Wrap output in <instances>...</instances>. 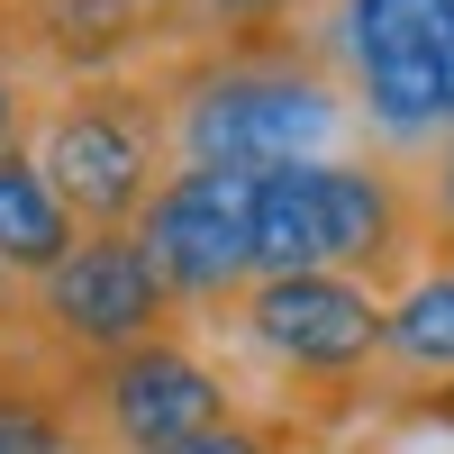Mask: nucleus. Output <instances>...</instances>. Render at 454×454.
Returning a JSON list of instances; mask_svg holds the SVG:
<instances>
[{
	"label": "nucleus",
	"mask_w": 454,
	"mask_h": 454,
	"mask_svg": "<svg viewBox=\"0 0 454 454\" xmlns=\"http://www.w3.org/2000/svg\"><path fill=\"white\" fill-rule=\"evenodd\" d=\"M173 100V164H309L336 155L355 100L336 55L282 46L273 27H218V46L164 82Z\"/></svg>",
	"instance_id": "obj_1"
},
{
	"label": "nucleus",
	"mask_w": 454,
	"mask_h": 454,
	"mask_svg": "<svg viewBox=\"0 0 454 454\" xmlns=\"http://www.w3.org/2000/svg\"><path fill=\"white\" fill-rule=\"evenodd\" d=\"M427 254L409 173L372 155H309L254 173V273H355L391 291Z\"/></svg>",
	"instance_id": "obj_2"
},
{
	"label": "nucleus",
	"mask_w": 454,
	"mask_h": 454,
	"mask_svg": "<svg viewBox=\"0 0 454 454\" xmlns=\"http://www.w3.org/2000/svg\"><path fill=\"white\" fill-rule=\"evenodd\" d=\"M209 327L254 372H273V409L291 419H336V400L372 391L382 364V291L355 273H254L237 300H218Z\"/></svg>",
	"instance_id": "obj_3"
},
{
	"label": "nucleus",
	"mask_w": 454,
	"mask_h": 454,
	"mask_svg": "<svg viewBox=\"0 0 454 454\" xmlns=\"http://www.w3.org/2000/svg\"><path fill=\"white\" fill-rule=\"evenodd\" d=\"M27 155L82 227H137L173 173V100L137 73H73L27 119Z\"/></svg>",
	"instance_id": "obj_4"
},
{
	"label": "nucleus",
	"mask_w": 454,
	"mask_h": 454,
	"mask_svg": "<svg viewBox=\"0 0 454 454\" xmlns=\"http://www.w3.org/2000/svg\"><path fill=\"white\" fill-rule=\"evenodd\" d=\"M327 55L391 145H436L454 128V0H336Z\"/></svg>",
	"instance_id": "obj_5"
},
{
	"label": "nucleus",
	"mask_w": 454,
	"mask_h": 454,
	"mask_svg": "<svg viewBox=\"0 0 454 454\" xmlns=\"http://www.w3.org/2000/svg\"><path fill=\"white\" fill-rule=\"evenodd\" d=\"M27 309H36V336H46L73 372L182 327V300L164 291L155 254L137 246V227H82V246L27 291Z\"/></svg>",
	"instance_id": "obj_6"
},
{
	"label": "nucleus",
	"mask_w": 454,
	"mask_h": 454,
	"mask_svg": "<svg viewBox=\"0 0 454 454\" xmlns=\"http://www.w3.org/2000/svg\"><path fill=\"white\" fill-rule=\"evenodd\" d=\"M82 419H91L100 454H145V445L246 419V391L209 346H192L173 327V336H145V346L109 355V364H82Z\"/></svg>",
	"instance_id": "obj_7"
},
{
	"label": "nucleus",
	"mask_w": 454,
	"mask_h": 454,
	"mask_svg": "<svg viewBox=\"0 0 454 454\" xmlns=\"http://www.w3.org/2000/svg\"><path fill=\"white\" fill-rule=\"evenodd\" d=\"M254 173L246 164H173L164 192L145 200L137 246L155 254V273L182 300V318L192 309L209 318L218 300H237L254 282Z\"/></svg>",
	"instance_id": "obj_8"
},
{
	"label": "nucleus",
	"mask_w": 454,
	"mask_h": 454,
	"mask_svg": "<svg viewBox=\"0 0 454 454\" xmlns=\"http://www.w3.org/2000/svg\"><path fill=\"white\" fill-rule=\"evenodd\" d=\"M372 391L382 400L454 391V246H427L382 291V364H372Z\"/></svg>",
	"instance_id": "obj_9"
},
{
	"label": "nucleus",
	"mask_w": 454,
	"mask_h": 454,
	"mask_svg": "<svg viewBox=\"0 0 454 454\" xmlns=\"http://www.w3.org/2000/svg\"><path fill=\"white\" fill-rule=\"evenodd\" d=\"M0 454H100L82 419V372L46 336L0 346Z\"/></svg>",
	"instance_id": "obj_10"
},
{
	"label": "nucleus",
	"mask_w": 454,
	"mask_h": 454,
	"mask_svg": "<svg viewBox=\"0 0 454 454\" xmlns=\"http://www.w3.org/2000/svg\"><path fill=\"white\" fill-rule=\"evenodd\" d=\"M73 246H82V218L64 209V192L46 182V164L27 155V137L0 145V273L36 291Z\"/></svg>",
	"instance_id": "obj_11"
},
{
	"label": "nucleus",
	"mask_w": 454,
	"mask_h": 454,
	"mask_svg": "<svg viewBox=\"0 0 454 454\" xmlns=\"http://www.w3.org/2000/svg\"><path fill=\"white\" fill-rule=\"evenodd\" d=\"M318 445H327L318 419H291V409H246V419H227V427L145 445V454H318Z\"/></svg>",
	"instance_id": "obj_12"
},
{
	"label": "nucleus",
	"mask_w": 454,
	"mask_h": 454,
	"mask_svg": "<svg viewBox=\"0 0 454 454\" xmlns=\"http://www.w3.org/2000/svg\"><path fill=\"white\" fill-rule=\"evenodd\" d=\"M409 192H419V227H427V246H454V128L427 145V164L409 173Z\"/></svg>",
	"instance_id": "obj_13"
},
{
	"label": "nucleus",
	"mask_w": 454,
	"mask_h": 454,
	"mask_svg": "<svg viewBox=\"0 0 454 454\" xmlns=\"http://www.w3.org/2000/svg\"><path fill=\"white\" fill-rule=\"evenodd\" d=\"M27 137V82H19V64L0 55V145H19Z\"/></svg>",
	"instance_id": "obj_14"
},
{
	"label": "nucleus",
	"mask_w": 454,
	"mask_h": 454,
	"mask_svg": "<svg viewBox=\"0 0 454 454\" xmlns=\"http://www.w3.org/2000/svg\"><path fill=\"white\" fill-rule=\"evenodd\" d=\"M10 336H36V309H27V282L0 273V346H10Z\"/></svg>",
	"instance_id": "obj_15"
}]
</instances>
